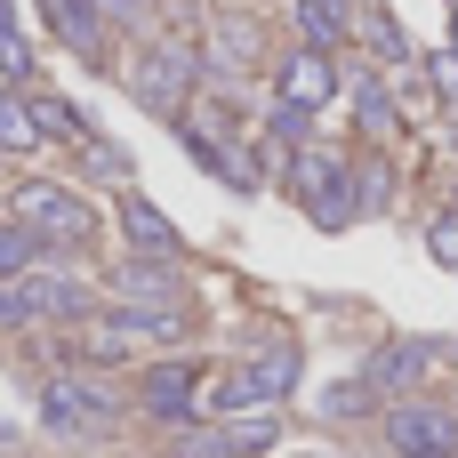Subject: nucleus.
Returning a JSON list of instances; mask_svg holds the SVG:
<instances>
[{"mask_svg": "<svg viewBox=\"0 0 458 458\" xmlns=\"http://www.w3.org/2000/svg\"><path fill=\"white\" fill-rule=\"evenodd\" d=\"M105 16H137V0H105Z\"/></svg>", "mask_w": 458, "mask_h": 458, "instance_id": "nucleus-27", "label": "nucleus"}, {"mask_svg": "<svg viewBox=\"0 0 458 458\" xmlns=\"http://www.w3.org/2000/svg\"><path fill=\"white\" fill-rule=\"evenodd\" d=\"M427 258H435V266H458V209H443V217L427 225Z\"/></svg>", "mask_w": 458, "mask_h": 458, "instance_id": "nucleus-25", "label": "nucleus"}, {"mask_svg": "<svg viewBox=\"0 0 458 458\" xmlns=\"http://www.w3.org/2000/svg\"><path fill=\"white\" fill-rule=\"evenodd\" d=\"M378 435H386V451H403V458H451L458 451V411L427 403V394H403Z\"/></svg>", "mask_w": 458, "mask_h": 458, "instance_id": "nucleus-6", "label": "nucleus"}, {"mask_svg": "<svg viewBox=\"0 0 458 458\" xmlns=\"http://www.w3.org/2000/svg\"><path fill=\"white\" fill-rule=\"evenodd\" d=\"M24 113H32V129H40V137H72V145H89V121H81V105H72V97H40V89H32V97H24Z\"/></svg>", "mask_w": 458, "mask_h": 458, "instance_id": "nucleus-15", "label": "nucleus"}, {"mask_svg": "<svg viewBox=\"0 0 458 458\" xmlns=\"http://www.w3.org/2000/svg\"><path fill=\"white\" fill-rule=\"evenodd\" d=\"M40 16L81 64H105V0H40Z\"/></svg>", "mask_w": 458, "mask_h": 458, "instance_id": "nucleus-11", "label": "nucleus"}, {"mask_svg": "<svg viewBox=\"0 0 458 458\" xmlns=\"http://www.w3.org/2000/svg\"><path fill=\"white\" fill-rule=\"evenodd\" d=\"M290 193L306 201V217L322 225V233H346L362 209H354V161H338V153H322V145H306L298 161H290Z\"/></svg>", "mask_w": 458, "mask_h": 458, "instance_id": "nucleus-4", "label": "nucleus"}, {"mask_svg": "<svg viewBox=\"0 0 458 458\" xmlns=\"http://www.w3.org/2000/svg\"><path fill=\"white\" fill-rule=\"evenodd\" d=\"M290 386H298V346H266L258 362H233L209 403H217L225 419H250V411H274Z\"/></svg>", "mask_w": 458, "mask_h": 458, "instance_id": "nucleus-5", "label": "nucleus"}, {"mask_svg": "<svg viewBox=\"0 0 458 458\" xmlns=\"http://www.w3.org/2000/svg\"><path fill=\"white\" fill-rule=\"evenodd\" d=\"M121 233H129V250H137V258H177V250H185V233H177V225H169L137 185L121 193Z\"/></svg>", "mask_w": 458, "mask_h": 458, "instance_id": "nucleus-12", "label": "nucleus"}, {"mask_svg": "<svg viewBox=\"0 0 458 458\" xmlns=\"http://www.w3.org/2000/svg\"><path fill=\"white\" fill-rule=\"evenodd\" d=\"M32 145H40V129H32L24 97H16V89H0V153H32Z\"/></svg>", "mask_w": 458, "mask_h": 458, "instance_id": "nucleus-20", "label": "nucleus"}, {"mask_svg": "<svg viewBox=\"0 0 458 458\" xmlns=\"http://www.w3.org/2000/svg\"><path fill=\"white\" fill-rule=\"evenodd\" d=\"M346 97H354V121H362V129H370V137H386V129H394V121H403V113H394V97H386V89H378V81H354V89H346Z\"/></svg>", "mask_w": 458, "mask_h": 458, "instance_id": "nucleus-19", "label": "nucleus"}, {"mask_svg": "<svg viewBox=\"0 0 458 458\" xmlns=\"http://www.w3.org/2000/svg\"><path fill=\"white\" fill-rule=\"evenodd\" d=\"M209 48H217V81H233V72H250V64H258V24L217 16V24H209Z\"/></svg>", "mask_w": 458, "mask_h": 458, "instance_id": "nucleus-14", "label": "nucleus"}, {"mask_svg": "<svg viewBox=\"0 0 458 458\" xmlns=\"http://www.w3.org/2000/svg\"><path fill=\"white\" fill-rule=\"evenodd\" d=\"M40 427L64 435V443H113L121 435V394L97 386V378H81V370H56L40 386Z\"/></svg>", "mask_w": 458, "mask_h": 458, "instance_id": "nucleus-2", "label": "nucleus"}, {"mask_svg": "<svg viewBox=\"0 0 458 458\" xmlns=\"http://www.w3.org/2000/svg\"><path fill=\"white\" fill-rule=\"evenodd\" d=\"M362 32H370V48H378L386 64H411V32H403L386 8H370V16H362Z\"/></svg>", "mask_w": 458, "mask_h": 458, "instance_id": "nucleus-22", "label": "nucleus"}, {"mask_svg": "<svg viewBox=\"0 0 458 458\" xmlns=\"http://www.w3.org/2000/svg\"><path fill=\"white\" fill-rule=\"evenodd\" d=\"M266 129H274L282 145H298V153L314 145V113H306V105H282V97H274V113H266Z\"/></svg>", "mask_w": 458, "mask_h": 458, "instance_id": "nucleus-23", "label": "nucleus"}, {"mask_svg": "<svg viewBox=\"0 0 458 458\" xmlns=\"http://www.w3.org/2000/svg\"><path fill=\"white\" fill-rule=\"evenodd\" d=\"M32 266H40V233H24L16 217H0V282L32 274Z\"/></svg>", "mask_w": 458, "mask_h": 458, "instance_id": "nucleus-18", "label": "nucleus"}, {"mask_svg": "<svg viewBox=\"0 0 458 458\" xmlns=\"http://www.w3.org/2000/svg\"><path fill=\"white\" fill-rule=\"evenodd\" d=\"M274 435H282V419H274V411H250V419L177 435V458H258V451H274Z\"/></svg>", "mask_w": 458, "mask_h": 458, "instance_id": "nucleus-8", "label": "nucleus"}, {"mask_svg": "<svg viewBox=\"0 0 458 458\" xmlns=\"http://www.w3.org/2000/svg\"><path fill=\"white\" fill-rule=\"evenodd\" d=\"M306 48H346V0H298Z\"/></svg>", "mask_w": 458, "mask_h": 458, "instance_id": "nucleus-16", "label": "nucleus"}, {"mask_svg": "<svg viewBox=\"0 0 458 458\" xmlns=\"http://www.w3.org/2000/svg\"><path fill=\"white\" fill-rule=\"evenodd\" d=\"M274 97H282V105H306V113H322V105L338 97L330 48H290V56H282V72H274Z\"/></svg>", "mask_w": 458, "mask_h": 458, "instance_id": "nucleus-9", "label": "nucleus"}, {"mask_svg": "<svg viewBox=\"0 0 458 458\" xmlns=\"http://www.w3.org/2000/svg\"><path fill=\"white\" fill-rule=\"evenodd\" d=\"M193 89H201V56H193L185 40H145V48H137V64H129V97H137L145 113L177 121Z\"/></svg>", "mask_w": 458, "mask_h": 458, "instance_id": "nucleus-3", "label": "nucleus"}, {"mask_svg": "<svg viewBox=\"0 0 458 458\" xmlns=\"http://www.w3.org/2000/svg\"><path fill=\"white\" fill-rule=\"evenodd\" d=\"M386 193H394V169L362 153V161H354V209L370 217V209H386Z\"/></svg>", "mask_w": 458, "mask_h": 458, "instance_id": "nucleus-21", "label": "nucleus"}, {"mask_svg": "<svg viewBox=\"0 0 458 458\" xmlns=\"http://www.w3.org/2000/svg\"><path fill=\"white\" fill-rule=\"evenodd\" d=\"M451 56H458V8H451Z\"/></svg>", "mask_w": 458, "mask_h": 458, "instance_id": "nucleus-28", "label": "nucleus"}, {"mask_svg": "<svg viewBox=\"0 0 458 458\" xmlns=\"http://www.w3.org/2000/svg\"><path fill=\"white\" fill-rule=\"evenodd\" d=\"M435 89H443V97H458V56H435Z\"/></svg>", "mask_w": 458, "mask_h": 458, "instance_id": "nucleus-26", "label": "nucleus"}, {"mask_svg": "<svg viewBox=\"0 0 458 458\" xmlns=\"http://www.w3.org/2000/svg\"><path fill=\"white\" fill-rule=\"evenodd\" d=\"M137 411L153 427H193L201 419V370L193 362H153L145 386H137Z\"/></svg>", "mask_w": 458, "mask_h": 458, "instance_id": "nucleus-7", "label": "nucleus"}, {"mask_svg": "<svg viewBox=\"0 0 458 458\" xmlns=\"http://www.w3.org/2000/svg\"><path fill=\"white\" fill-rule=\"evenodd\" d=\"M370 403H378V386H370V378H346V386H330V394H322V411H330V419H362Z\"/></svg>", "mask_w": 458, "mask_h": 458, "instance_id": "nucleus-24", "label": "nucleus"}, {"mask_svg": "<svg viewBox=\"0 0 458 458\" xmlns=\"http://www.w3.org/2000/svg\"><path fill=\"white\" fill-rule=\"evenodd\" d=\"M435 362H443V338H394V346H378V354L362 362V378H370L378 394H403V386H419Z\"/></svg>", "mask_w": 458, "mask_h": 458, "instance_id": "nucleus-10", "label": "nucleus"}, {"mask_svg": "<svg viewBox=\"0 0 458 458\" xmlns=\"http://www.w3.org/2000/svg\"><path fill=\"white\" fill-rule=\"evenodd\" d=\"M8 217H16L24 233H40V250H89V242H97V209H89L72 185H56V177H24V185L8 193Z\"/></svg>", "mask_w": 458, "mask_h": 458, "instance_id": "nucleus-1", "label": "nucleus"}, {"mask_svg": "<svg viewBox=\"0 0 458 458\" xmlns=\"http://www.w3.org/2000/svg\"><path fill=\"white\" fill-rule=\"evenodd\" d=\"M113 290L137 306V298H153V306H169L177 290H185V274L169 266V258H129V266H113Z\"/></svg>", "mask_w": 458, "mask_h": 458, "instance_id": "nucleus-13", "label": "nucleus"}, {"mask_svg": "<svg viewBox=\"0 0 458 458\" xmlns=\"http://www.w3.org/2000/svg\"><path fill=\"white\" fill-rule=\"evenodd\" d=\"M24 81H32V48L16 32V8L0 0V89H24Z\"/></svg>", "mask_w": 458, "mask_h": 458, "instance_id": "nucleus-17", "label": "nucleus"}]
</instances>
